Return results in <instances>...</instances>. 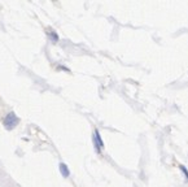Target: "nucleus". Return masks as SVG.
Instances as JSON below:
<instances>
[{"mask_svg":"<svg viewBox=\"0 0 188 187\" xmlns=\"http://www.w3.org/2000/svg\"><path fill=\"white\" fill-rule=\"evenodd\" d=\"M18 122H20V118H18V116H16L14 112H9L7 116H5V118L3 120V125L7 130H13Z\"/></svg>","mask_w":188,"mask_h":187,"instance_id":"nucleus-1","label":"nucleus"},{"mask_svg":"<svg viewBox=\"0 0 188 187\" xmlns=\"http://www.w3.org/2000/svg\"><path fill=\"white\" fill-rule=\"evenodd\" d=\"M58 170H60V173H61V175H62L64 178H69L70 177V170H69L68 165H66L65 162H60Z\"/></svg>","mask_w":188,"mask_h":187,"instance_id":"nucleus-2","label":"nucleus"},{"mask_svg":"<svg viewBox=\"0 0 188 187\" xmlns=\"http://www.w3.org/2000/svg\"><path fill=\"white\" fill-rule=\"evenodd\" d=\"M93 136H95V139H96V142L99 143V146H100V148H101V150H104V147H105V144H104V140H103L101 135H100V131H99L97 129H95V131H93Z\"/></svg>","mask_w":188,"mask_h":187,"instance_id":"nucleus-3","label":"nucleus"},{"mask_svg":"<svg viewBox=\"0 0 188 187\" xmlns=\"http://www.w3.org/2000/svg\"><path fill=\"white\" fill-rule=\"evenodd\" d=\"M48 36L51 38V40H52L53 43H57L58 39H60V38H58V34H57V32L55 31V30H52V29L48 30Z\"/></svg>","mask_w":188,"mask_h":187,"instance_id":"nucleus-4","label":"nucleus"},{"mask_svg":"<svg viewBox=\"0 0 188 187\" xmlns=\"http://www.w3.org/2000/svg\"><path fill=\"white\" fill-rule=\"evenodd\" d=\"M179 169H180V172L184 174V178H186V181L188 182V169L184 166V165H179Z\"/></svg>","mask_w":188,"mask_h":187,"instance_id":"nucleus-5","label":"nucleus"},{"mask_svg":"<svg viewBox=\"0 0 188 187\" xmlns=\"http://www.w3.org/2000/svg\"><path fill=\"white\" fill-rule=\"evenodd\" d=\"M57 69H58V70H65V71H70V70H69L68 68H65V67H61V65H60V67H58Z\"/></svg>","mask_w":188,"mask_h":187,"instance_id":"nucleus-6","label":"nucleus"}]
</instances>
